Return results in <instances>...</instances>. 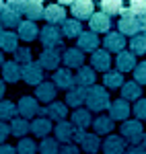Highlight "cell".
Returning <instances> with one entry per match:
<instances>
[{"label":"cell","instance_id":"277c9868","mask_svg":"<svg viewBox=\"0 0 146 154\" xmlns=\"http://www.w3.org/2000/svg\"><path fill=\"white\" fill-rule=\"evenodd\" d=\"M142 136H144V128L138 119H128V121L122 123V138L132 142V146L142 142Z\"/></svg>","mask_w":146,"mask_h":154},{"label":"cell","instance_id":"f546056e","mask_svg":"<svg viewBox=\"0 0 146 154\" xmlns=\"http://www.w3.org/2000/svg\"><path fill=\"white\" fill-rule=\"evenodd\" d=\"M51 119L48 117H35V121L31 123V131L35 134L37 138H48V134L51 131Z\"/></svg>","mask_w":146,"mask_h":154},{"label":"cell","instance_id":"9f6ffc18","mask_svg":"<svg viewBox=\"0 0 146 154\" xmlns=\"http://www.w3.org/2000/svg\"><path fill=\"white\" fill-rule=\"evenodd\" d=\"M4 8H6V4H4V2H0V14L4 12Z\"/></svg>","mask_w":146,"mask_h":154},{"label":"cell","instance_id":"e575fe53","mask_svg":"<svg viewBox=\"0 0 146 154\" xmlns=\"http://www.w3.org/2000/svg\"><path fill=\"white\" fill-rule=\"evenodd\" d=\"M103 86L107 88H122L123 86V74L120 70H109L103 74Z\"/></svg>","mask_w":146,"mask_h":154},{"label":"cell","instance_id":"52a82bcc","mask_svg":"<svg viewBox=\"0 0 146 154\" xmlns=\"http://www.w3.org/2000/svg\"><path fill=\"white\" fill-rule=\"evenodd\" d=\"M62 62L66 64L68 70H72V68L80 70L85 66V54L78 48H68V49H64V54H62Z\"/></svg>","mask_w":146,"mask_h":154},{"label":"cell","instance_id":"d590c367","mask_svg":"<svg viewBox=\"0 0 146 154\" xmlns=\"http://www.w3.org/2000/svg\"><path fill=\"white\" fill-rule=\"evenodd\" d=\"M19 109L12 101H0V121H12L17 119Z\"/></svg>","mask_w":146,"mask_h":154},{"label":"cell","instance_id":"83f0119b","mask_svg":"<svg viewBox=\"0 0 146 154\" xmlns=\"http://www.w3.org/2000/svg\"><path fill=\"white\" fill-rule=\"evenodd\" d=\"M115 64H117V70L122 72H130L136 68V56L132 51H122V54H117V58H115Z\"/></svg>","mask_w":146,"mask_h":154},{"label":"cell","instance_id":"681fc988","mask_svg":"<svg viewBox=\"0 0 146 154\" xmlns=\"http://www.w3.org/2000/svg\"><path fill=\"white\" fill-rule=\"evenodd\" d=\"M85 138H86V131L85 130H80V128H76V130H74V138H72L74 142H80V144H82Z\"/></svg>","mask_w":146,"mask_h":154},{"label":"cell","instance_id":"ee69618b","mask_svg":"<svg viewBox=\"0 0 146 154\" xmlns=\"http://www.w3.org/2000/svg\"><path fill=\"white\" fill-rule=\"evenodd\" d=\"M130 11H132V14H136L138 19H142V17H146V2L144 0H134V2L130 4Z\"/></svg>","mask_w":146,"mask_h":154},{"label":"cell","instance_id":"4316f807","mask_svg":"<svg viewBox=\"0 0 146 154\" xmlns=\"http://www.w3.org/2000/svg\"><path fill=\"white\" fill-rule=\"evenodd\" d=\"M19 49V35L12 31H2L0 35V51H17Z\"/></svg>","mask_w":146,"mask_h":154},{"label":"cell","instance_id":"3957f363","mask_svg":"<svg viewBox=\"0 0 146 154\" xmlns=\"http://www.w3.org/2000/svg\"><path fill=\"white\" fill-rule=\"evenodd\" d=\"M117 27H120V33H122L123 37H126V35L136 37V35H140V31H142L140 19H138L136 14H132V11H130V8H123L122 19H120Z\"/></svg>","mask_w":146,"mask_h":154},{"label":"cell","instance_id":"5b68a950","mask_svg":"<svg viewBox=\"0 0 146 154\" xmlns=\"http://www.w3.org/2000/svg\"><path fill=\"white\" fill-rule=\"evenodd\" d=\"M130 113H132V107H130L128 101H123V99H115V101H111L109 117L113 119V121H128Z\"/></svg>","mask_w":146,"mask_h":154},{"label":"cell","instance_id":"8d00e7d4","mask_svg":"<svg viewBox=\"0 0 146 154\" xmlns=\"http://www.w3.org/2000/svg\"><path fill=\"white\" fill-rule=\"evenodd\" d=\"M101 8H103V12H105L107 17H111V14H122L123 12V2L122 0H103V2H101Z\"/></svg>","mask_w":146,"mask_h":154},{"label":"cell","instance_id":"ba28073f","mask_svg":"<svg viewBox=\"0 0 146 154\" xmlns=\"http://www.w3.org/2000/svg\"><path fill=\"white\" fill-rule=\"evenodd\" d=\"M23 80L27 84H35V86L43 82V68L39 66V62H31L23 66Z\"/></svg>","mask_w":146,"mask_h":154},{"label":"cell","instance_id":"74e56055","mask_svg":"<svg viewBox=\"0 0 146 154\" xmlns=\"http://www.w3.org/2000/svg\"><path fill=\"white\" fill-rule=\"evenodd\" d=\"M60 152V144L56 138H43L39 142V154H58Z\"/></svg>","mask_w":146,"mask_h":154},{"label":"cell","instance_id":"1f68e13d","mask_svg":"<svg viewBox=\"0 0 146 154\" xmlns=\"http://www.w3.org/2000/svg\"><path fill=\"white\" fill-rule=\"evenodd\" d=\"M0 23H2V27H6V31L8 29H12V27H21V23H23V19H21V14L19 12L11 11V8H4V12L0 14Z\"/></svg>","mask_w":146,"mask_h":154},{"label":"cell","instance_id":"9a60e30c","mask_svg":"<svg viewBox=\"0 0 146 154\" xmlns=\"http://www.w3.org/2000/svg\"><path fill=\"white\" fill-rule=\"evenodd\" d=\"M91 64H93V70H99V72H109V66H111V56L109 51L103 48V49H97L91 54Z\"/></svg>","mask_w":146,"mask_h":154},{"label":"cell","instance_id":"d4e9b609","mask_svg":"<svg viewBox=\"0 0 146 154\" xmlns=\"http://www.w3.org/2000/svg\"><path fill=\"white\" fill-rule=\"evenodd\" d=\"M45 12V6L41 0H27L25 4V14H27V21H33L35 23L37 19H41Z\"/></svg>","mask_w":146,"mask_h":154},{"label":"cell","instance_id":"603a6c76","mask_svg":"<svg viewBox=\"0 0 146 154\" xmlns=\"http://www.w3.org/2000/svg\"><path fill=\"white\" fill-rule=\"evenodd\" d=\"M74 128L72 121H60V123H56V140L62 144H68L70 140L74 138Z\"/></svg>","mask_w":146,"mask_h":154},{"label":"cell","instance_id":"7a4b0ae2","mask_svg":"<svg viewBox=\"0 0 146 154\" xmlns=\"http://www.w3.org/2000/svg\"><path fill=\"white\" fill-rule=\"evenodd\" d=\"M62 39H64V33L56 25H45L39 31V41L45 49H62V43H64Z\"/></svg>","mask_w":146,"mask_h":154},{"label":"cell","instance_id":"ac0fdd59","mask_svg":"<svg viewBox=\"0 0 146 154\" xmlns=\"http://www.w3.org/2000/svg\"><path fill=\"white\" fill-rule=\"evenodd\" d=\"M86 93H89V88H85V86H78V84H74L72 88H70V91L66 93V105L80 109V105H85V101H86Z\"/></svg>","mask_w":146,"mask_h":154},{"label":"cell","instance_id":"ab89813d","mask_svg":"<svg viewBox=\"0 0 146 154\" xmlns=\"http://www.w3.org/2000/svg\"><path fill=\"white\" fill-rule=\"evenodd\" d=\"M37 146L35 140H31V138H21L19 144H17V154H35L37 152Z\"/></svg>","mask_w":146,"mask_h":154},{"label":"cell","instance_id":"cb8c5ba5","mask_svg":"<svg viewBox=\"0 0 146 154\" xmlns=\"http://www.w3.org/2000/svg\"><path fill=\"white\" fill-rule=\"evenodd\" d=\"M17 35H19V39H23V41H35L37 37H39V27L33 21H23Z\"/></svg>","mask_w":146,"mask_h":154},{"label":"cell","instance_id":"db71d44e","mask_svg":"<svg viewBox=\"0 0 146 154\" xmlns=\"http://www.w3.org/2000/svg\"><path fill=\"white\" fill-rule=\"evenodd\" d=\"M140 25H142V31H144V35H146V17L140 19Z\"/></svg>","mask_w":146,"mask_h":154},{"label":"cell","instance_id":"8992f818","mask_svg":"<svg viewBox=\"0 0 146 154\" xmlns=\"http://www.w3.org/2000/svg\"><path fill=\"white\" fill-rule=\"evenodd\" d=\"M19 113H21V117L23 119H29V117H39V111H41V107L37 103L35 97H21V101H19Z\"/></svg>","mask_w":146,"mask_h":154},{"label":"cell","instance_id":"f5cc1de1","mask_svg":"<svg viewBox=\"0 0 146 154\" xmlns=\"http://www.w3.org/2000/svg\"><path fill=\"white\" fill-rule=\"evenodd\" d=\"M4 80H0V99H2V97H4V88H6V86H4Z\"/></svg>","mask_w":146,"mask_h":154},{"label":"cell","instance_id":"484cf974","mask_svg":"<svg viewBox=\"0 0 146 154\" xmlns=\"http://www.w3.org/2000/svg\"><path fill=\"white\" fill-rule=\"evenodd\" d=\"M72 125L74 128H80V130H86L89 125H93V119H91V111L89 109H74L72 111Z\"/></svg>","mask_w":146,"mask_h":154},{"label":"cell","instance_id":"b9f144b4","mask_svg":"<svg viewBox=\"0 0 146 154\" xmlns=\"http://www.w3.org/2000/svg\"><path fill=\"white\" fill-rule=\"evenodd\" d=\"M14 62H17L19 66H21V64H23V66L31 64V62H33V60H31V49L29 48H19L14 51Z\"/></svg>","mask_w":146,"mask_h":154},{"label":"cell","instance_id":"11a10c76","mask_svg":"<svg viewBox=\"0 0 146 154\" xmlns=\"http://www.w3.org/2000/svg\"><path fill=\"white\" fill-rule=\"evenodd\" d=\"M140 146H142V150H144V152H146V134H144V136H142V142H140Z\"/></svg>","mask_w":146,"mask_h":154},{"label":"cell","instance_id":"7bdbcfd3","mask_svg":"<svg viewBox=\"0 0 146 154\" xmlns=\"http://www.w3.org/2000/svg\"><path fill=\"white\" fill-rule=\"evenodd\" d=\"M134 82H138L140 86L146 84V62H138L134 68Z\"/></svg>","mask_w":146,"mask_h":154},{"label":"cell","instance_id":"816d5d0a","mask_svg":"<svg viewBox=\"0 0 146 154\" xmlns=\"http://www.w3.org/2000/svg\"><path fill=\"white\" fill-rule=\"evenodd\" d=\"M126 154H146V152L142 150V146H138V144H136V146H130V148L126 150Z\"/></svg>","mask_w":146,"mask_h":154},{"label":"cell","instance_id":"ffe728a7","mask_svg":"<svg viewBox=\"0 0 146 154\" xmlns=\"http://www.w3.org/2000/svg\"><path fill=\"white\" fill-rule=\"evenodd\" d=\"M99 43H101V39L97 37V33H93V31H85L82 35L78 37V49L80 51H97L99 49Z\"/></svg>","mask_w":146,"mask_h":154},{"label":"cell","instance_id":"7402d4cb","mask_svg":"<svg viewBox=\"0 0 146 154\" xmlns=\"http://www.w3.org/2000/svg\"><path fill=\"white\" fill-rule=\"evenodd\" d=\"M56 93H58V91H56V84L54 82H41L35 88V99L41 101V103H54Z\"/></svg>","mask_w":146,"mask_h":154},{"label":"cell","instance_id":"e0dca14e","mask_svg":"<svg viewBox=\"0 0 146 154\" xmlns=\"http://www.w3.org/2000/svg\"><path fill=\"white\" fill-rule=\"evenodd\" d=\"M23 78V68L14 62V60H11V62H4V66H2V80L4 82H19Z\"/></svg>","mask_w":146,"mask_h":154},{"label":"cell","instance_id":"4dcf8cb0","mask_svg":"<svg viewBox=\"0 0 146 154\" xmlns=\"http://www.w3.org/2000/svg\"><path fill=\"white\" fill-rule=\"evenodd\" d=\"M115 128V123H113V119L109 115H99L95 121H93V130L97 136H103V134H111Z\"/></svg>","mask_w":146,"mask_h":154},{"label":"cell","instance_id":"d6a6232c","mask_svg":"<svg viewBox=\"0 0 146 154\" xmlns=\"http://www.w3.org/2000/svg\"><path fill=\"white\" fill-rule=\"evenodd\" d=\"M140 95H142V88L138 82H123L122 86V99L123 101H140Z\"/></svg>","mask_w":146,"mask_h":154},{"label":"cell","instance_id":"f907efd6","mask_svg":"<svg viewBox=\"0 0 146 154\" xmlns=\"http://www.w3.org/2000/svg\"><path fill=\"white\" fill-rule=\"evenodd\" d=\"M0 154H17V148H12L8 144H0Z\"/></svg>","mask_w":146,"mask_h":154},{"label":"cell","instance_id":"6da1fadb","mask_svg":"<svg viewBox=\"0 0 146 154\" xmlns=\"http://www.w3.org/2000/svg\"><path fill=\"white\" fill-rule=\"evenodd\" d=\"M85 105L89 111H97V113H101V111H105V109H109L111 101H109V93L105 91V86H91L89 88V93H86V101Z\"/></svg>","mask_w":146,"mask_h":154},{"label":"cell","instance_id":"9c48e42d","mask_svg":"<svg viewBox=\"0 0 146 154\" xmlns=\"http://www.w3.org/2000/svg\"><path fill=\"white\" fill-rule=\"evenodd\" d=\"M70 6H72V14L76 21H85L95 14V4L91 0H74Z\"/></svg>","mask_w":146,"mask_h":154},{"label":"cell","instance_id":"f6af8a7d","mask_svg":"<svg viewBox=\"0 0 146 154\" xmlns=\"http://www.w3.org/2000/svg\"><path fill=\"white\" fill-rule=\"evenodd\" d=\"M132 111H134V115H136V119H138V121L146 119V99L136 101V105L132 107Z\"/></svg>","mask_w":146,"mask_h":154},{"label":"cell","instance_id":"6f0895ef","mask_svg":"<svg viewBox=\"0 0 146 154\" xmlns=\"http://www.w3.org/2000/svg\"><path fill=\"white\" fill-rule=\"evenodd\" d=\"M4 66V56H2V51H0V68Z\"/></svg>","mask_w":146,"mask_h":154},{"label":"cell","instance_id":"5bb4252c","mask_svg":"<svg viewBox=\"0 0 146 154\" xmlns=\"http://www.w3.org/2000/svg\"><path fill=\"white\" fill-rule=\"evenodd\" d=\"M51 82L56 84V88H64V91H70L76 80H74L72 76V70H68V68H60V70H56V74L51 76Z\"/></svg>","mask_w":146,"mask_h":154},{"label":"cell","instance_id":"60d3db41","mask_svg":"<svg viewBox=\"0 0 146 154\" xmlns=\"http://www.w3.org/2000/svg\"><path fill=\"white\" fill-rule=\"evenodd\" d=\"M130 48H132V54H138V56H142L146 54V35H136L130 39Z\"/></svg>","mask_w":146,"mask_h":154},{"label":"cell","instance_id":"bcb514c9","mask_svg":"<svg viewBox=\"0 0 146 154\" xmlns=\"http://www.w3.org/2000/svg\"><path fill=\"white\" fill-rule=\"evenodd\" d=\"M25 4H27V0H8V2H6V8H11V11H14V12H19V14H21V12H25Z\"/></svg>","mask_w":146,"mask_h":154},{"label":"cell","instance_id":"7c38bea8","mask_svg":"<svg viewBox=\"0 0 146 154\" xmlns=\"http://www.w3.org/2000/svg\"><path fill=\"white\" fill-rule=\"evenodd\" d=\"M126 37L120 33V31H109L107 35H105V39H103V45H105V49L107 51H115V54H122L123 48H126Z\"/></svg>","mask_w":146,"mask_h":154},{"label":"cell","instance_id":"836d02e7","mask_svg":"<svg viewBox=\"0 0 146 154\" xmlns=\"http://www.w3.org/2000/svg\"><path fill=\"white\" fill-rule=\"evenodd\" d=\"M31 131V123L23 117H17L11 121V134L17 138H27V134Z\"/></svg>","mask_w":146,"mask_h":154},{"label":"cell","instance_id":"44dd1931","mask_svg":"<svg viewBox=\"0 0 146 154\" xmlns=\"http://www.w3.org/2000/svg\"><path fill=\"white\" fill-rule=\"evenodd\" d=\"M74 80L78 86H85V88H91V86H95V80H97V74L93 70V66L89 68V66H82L80 70L76 72V76H74Z\"/></svg>","mask_w":146,"mask_h":154},{"label":"cell","instance_id":"c3c4849f","mask_svg":"<svg viewBox=\"0 0 146 154\" xmlns=\"http://www.w3.org/2000/svg\"><path fill=\"white\" fill-rule=\"evenodd\" d=\"M11 136V123L6 121H0V144L6 142V138Z\"/></svg>","mask_w":146,"mask_h":154},{"label":"cell","instance_id":"4fadbf2b","mask_svg":"<svg viewBox=\"0 0 146 154\" xmlns=\"http://www.w3.org/2000/svg\"><path fill=\"white\" fill-rule=\"evenodd\" d=\"M103 154H126V140L122 136H107L105 142L101 144Z\"/></svg>","mask_w":146,"mask_h":154},{"label":"cell","instance_id":"680465c9","mask_svg":"<svg viewBox=\"0 0 146 154\" xmlns=\"http://www.w3.org/2000/svg\"><path fill=\"white\" fill-rule=\"evenodd\" d=\"M0 35H2V23H0Z\"/></svg>","mask_w":146,"mask_h":154},{"label":"cell","instance_id":"8fae6325","mask_svg":"<svg viewBox=\"0 0 146 154\" xmlns=\"http://www.w3.org/2000/svg\"><path fill=\"white\" fill-rule=\"evenodd\" d=\"M43 19L48 21V25H64L66 23V8L62 4H49L45 6V12H43Z\"/></svg>","mask_w":146,"mask_h":154},{"label":"cell","instance_id":"f35d334b","mask_svg":"<svg viewBox=\"0 0 146 154\" xmlns=\"http://www.w3.org/2000/svg\"><path fill=\"white\" fill-rule=\"evenodd\" d=\"M82 148L86 150V154H95L101 148V140L97 134H86V138L82 140Z\"/></svg>","mask_w":146,"mask_h":154},{"label":"cell","instance_id":"f1b7e54d","mask_svg":"<svg viewBox=\"0 0 146 154\" xmlns=\"http://www.w3.org/2000/svg\"><path fill=\"white\" fill-rule=\"evenodd\" d=\"M62 33L64 37H68V39H78V37L82 35L85 31H82V23L80 21H76V19H66V23L62 25Z\"/></svg>","mask_w":146,"mask_h":154},{"label":"cell","instance_id":"2e32d148","mask_svg":"<svg viewBox=\"0 0 146 154\" xmlns=\"http://www.w3.org/2000/svg\"><path fill=\"white\" fill-rule=\"evenodd\" d=\"M60 49H43L41 56H39V66L45 68V70H58V64H60Z\"/></svg>","mask_w":146,"mask_h":154},{"label":"cell","instance_id":"d6986e66","mask_svg":"<svg viewBox=\"0 0 146 154\" xmlns=\"http://www.w3.org/2000/svg\"><path fill=\"white\" fill-rule=\"evenodd\" d=\"M66 115H68V105L66 103H49V107H45V117L60 123V121H66Z\"/></svg>","mask_w":146,"mask_h":154},{"label":"cell","instance_id":"30bf717a","mask_svg":"<svg viewBox=\"0 0 146 154\" xmlns=\"http://www.w3.org/2000/svg\"><path fill=\"white\" fill-rule=\"evenodd\" d=\"M89 27H91L93 33H105V35H107L109 29H111V19L103 11H99L89 19Z\"/></svg>","mask_w":146,"mask_h":154},{"label":"cell","instance_id":"7dc6e473","mask_svg":"<svg viewBox=\"0 0 146 154\" xmlns=\"http://www.w3.org/2000/svg\"><path fill=\"white\" fill-rule=\"evenodd\" d=\"M58 154H80V150H78V146L76 144H62L60 146V152Z\"/></svg>","mask_w":146,"mask_h":154}]
</instances>
